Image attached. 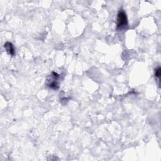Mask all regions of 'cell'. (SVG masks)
<instances>
[{"mask_svg":"<svg viewBox=\"0 0 161 161\" xmlns=\"http://www.w3.org/2000/svg\"><path fill=\"white\" fill-rule=\"evenodd\" d=\"M60 77V75L58 74L55 72H52L51 74L48 77L47 79L46 84L47 86L53 89H57L58 86V80Z\"/></svg>","mask_w":161,"mask_h":161,"instance_id":"cell-2","label":"cell"},{"mask_svg":"<svg viewBox=\"0 0 161 161\" xmlns=\"http://www.w3.org/2000/svg\"><path fill=\"white\" fill-rule=\"evenodd\" d=\"M160 75H161V69L160 67H158L155 69V76L156 77L160 78Z\"/></svg>","mask_w":161,"mask_h":161,"instance_id":"cell-4","label":"cell"},{"mask_svg":"<svg viewBox=\"0 0 161 161\" xmlns=\"http://www.w3.org/2000/svg\"><path fill=\"white\" fill-rule=\"evenodd\" d=\"M116 25L118 29H123L128 25V19L126 14L123 9H120L117 14L116 18Z\"/></svg>","mask_w":161,"mask_h":161,"instance_id":"cell-1","label":"cell"},{"mask_svg":"<svg viewBox=\"0 0 161 161\" xmlns=\"http://www.w3.org/2000/svg\"><path fill=\"white\" fill-rule=\"evenodd\" d=\"M4 47L5 49L6 50L7 52H8L9 55H12V56L14 55V54H15L14 48V47H13V45L11 42H6V43H5Z\"/></svg>","mask_w":161,"mask_h":161,"instance_id":"cell-3","label":"cell"}]
</instances>
